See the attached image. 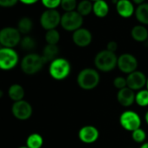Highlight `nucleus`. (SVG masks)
Here are the masks:
<instances>
[{
    "instance_id": "obj_43",
    "label": "nucleus",
    "mask_w": 148,
    "mask_h": 148,
    "mask_svg": "<svg viewBox=\"0 0 148 148\" xmlns=\"http://www.w3.org/2000/svg\"><path fill=\"white\" fill-rule=\"evenodd\" d=\"M147 45H148V39H147Z\"/></svg>"
},
{
    "instance_id": "obj_24",
    "label": "nucleus",
    "mask_w": 148,
    "mask_h": 148,
    "mask_svg": "<svg viewBox=\"0 0 148 148\" xmlns=\"http://www.w3.org/2000/svg\"><path fill=\"white\" fill-rule=\"evenodd\" d=\"M92 6H93V4L90 0H81L78 4L76 11L82 17H86L92 12Z\"/></svg>"
},
{
    "instance_id": "obj_15",
    "label": "nucleus",
    "mask_w": 148,
    "mask_h": 148,
    "mask_svg": "<svg viewBox=\"0 0 148 148\" xmlns=\"http://www.w3.org/2000/svg\"><path fill=\"white\" fill-rule=\"evenodd\" d=\"M135 92L128 87L119 90L116 96L117 101L123 107H130L135 103Z\"/></svg>"
},
{
    "instance_id": "obj_8",
    "label": "nucleus",
    "mask_w": 148,
    "mask_h": 148,
    "mask_svg": "<svg viewBox=\"0 0 148 148\" xmlns=\"http://www.w3.org/2000/svg\"><path fill=\"white\" fill-rule=\"evenodd\" d=\"M119 124L123 129L128 132H133L141 126L140 116L134 111H124L119 116Z\"/></svg>"
},
{
    "instance_id": "obj_26",
    "label": "nucleus",
    "mask_w": 148,
    "mask_h": 148,
    "mask_svg": "<svg viewBox=\"0 0 148 148\" xmlns=\"http://www.w3.org/2000/svg\"><path fill=\"white\" fill-rule=\"evenodd\" d=\"M45 39L47 45H58V43L60 40V34L57 29L46 31L45 35Z\"/></svg>"
},
{
    "instance_id": "obj_40",
    "label": "nucleus",
    "mask_w": 148,
    "mask_h": 148,
    "mask_svg": "<svg viewBox=\"0 0 148 148\" xmlns=\"http://www.w3.org/2000/svg\"><path fill=\"white\" fill-rule=\"evenodd\" d=\"M18 148H28L26 145H25V146H20V147H18Z\"/></svg>"
},
{
    "instance_id": "obj_11",
    "label": "nucleus",
    "mask_w": 148,
    "mask_h": 148,
    "mask_svg": "<svg viewBox=\"0 0 148 148\" xmlns=\"http://www.w3.org/2000/svg\"><path fill=\"white\" fill-rule=\"evenodd\" d=\"M12 113L17 119L25 121L32 117L33 113V109L32 105L28 101L23 99L13 103V105L12 106Z\"/></svg>"
},
{
    "instance_id": "obj_32",
    "label": "nucleus",
    "mask_w": 148,
    "mask_h": 148,
    "mask_svg": "<svg viewBox=\"0 0 148 148\" xmlns=\"http://www.w3.org/2000/svg\"><path fill=\"white\" fill-rule=\"evenodd\" d=\"M18 0H0V7L2 8H12L15 6Z\"/></svg>"
},
{
    "instance_id": "obj_35",
    "label": "nucleus",
    "mask_w": 148,
    "mask_h": 148,
    "mask_svg": "<svg viewBox=\"0 0 148 148\" xmlns=\"http://www.w3.org/2000/svg\"><path fill=\"white\" fill-rule=\"evenodd\" d=\"M131 1H132L133 4H135V5H141V4H144V3H145V0H131Z\"/></svg>"
},
{
    "instance_id": "obj_41",
    "label": "nucleus",
    "mask_w": 148,
    "mask_h": 148,
    "mask_svg": "<svg viewBox=\"0 0 148 148\" xmlns=\"http://www.w3.org/2000/svg\"><path fill=\"white\" fill-rule=\"evenodd\" d=\"M90 1H93V2H96V1H99V0H90Z\"/></svg>"
},
{
    "instance_id": "obj_3",
    "label": "nucleus",
    "mask_w": 148,
    "mask_h": 148,
    "mask_svg": "<svg viewBox=\"0 0 148 148\" xmlns=\"http://www.w3.org/2000/svg\"><path fill=\"white\" fill-rule=\"evenodd\" d=\"M118 57L115 52L108 50L99 51L94 58V64L98 71L102 72H110L117 67Z\"/></svg>"
},
{
    "instance_id": "obj_22",
    "label": "nucleus",
    "mask_w": 148,
    "mask_h": 148,
    "mask_svg": "<svg viewBox=\"0 0 148 148\" xmlns=\"http://www.w3.org/2000/svg\"><path fill=\"white\" fill-rule=\"evenodd\" d=\"M17 29L22 35H29V33L33 29V21L30 17H22L18 21Z\"/></svg>"
},
{
    "instance_id": "obj_6",
    "label": "nucleus",
    "mask_w": 148,
    "mask_h": 148,
    "mask_svg": "<svg viewBox=\"0 0 148 148\" xmlns=\"http://www.w3.org/2000/svg\"><path fill=\"white\" fill-rule=\"evenodd\" d=\"M19 63V55L13 48L0 47V70L10 71Z\"/></svg>"
},
{
    "instance_id": "obj_7",
    "label": "nucleus",
    "mask_w": 148,
    "mask_h": 148,
    "mask_svg": "<svg viewBox=\"0 0 148 148\" xmlns=\"http://www.w3.org/2000/svg\"><path fill=\"white\" fill-rule=\"evenodd\" d=\"M84 17H82L77 11L64 12L61 16L60 25L66 32H74L82 27L84 23Z\"/></svg>"
},
{
    "instance_id": "obj_33",
    "label": "nucleus",
    "mask_w": 148,
    "mask_h": 148,
    "mask_svg": "<svg viewBox=\"0 0 148 148\" xmlns=\"http://www.w3.org/2000/svg\"><path fill=\"white\" fill-rule=\"evenodd\" d=\"M117 49H118V43L116 41L112 40V41H110V42L107 43V45H106V50H108V51H110L112 52H115L117 51Z\"/></svg>"
},
{
    "instance_id": "obj_38",
    "label": "nucleus",
    "mask_w": 148,
    "mask_h": 148,
    "mask_svg": "<svg viewBox=\"0 0 148 148\" xmlns=\"http://www.w3.org/2000/svg\"><path fill=\"white\" fill-rule=\"evenodd\" d=\"M4 96V92L2 90H0V99H2Z\"/></svg>"
},
{
    "instance_id": "obj_17",
    "label": "nucleus",
    "mask_w": 148,
    "mask_h": 148,
    "mask_svg": "<svg viewBox=\"0 0 148 148\" xmlns=\"http://www.w3.org/2000/svg\"><path fill=\"white\" fill-rule=\"evenodd\" d=\"M132 38L138 43H143L148 39V30L143 25H137L131 30Z\"/></svg>"
},
{
    "instance_id": "obj_34",
    "label": "nucleus",
    "mask_w": 148,
    "mask_h": 148,
    "mask_svg": "<svg viewBox=\"0 0 148 148\" xmlns=\"http://www.w3.org/2000/svg\"><path fill=\"white\" fill-rule=\"evenodd\" d=\"M38 1H39V0H18V2H20L21 4L25 5H35Z\"/></svg>"
},
{
    "instance_id": "obj_19",
    "label": "nucleus",
    "mask_w": 148,
    "mask_h": 148,
    "mask_svg": "<svg viewBox=\"0 0 148 148\" xmlns=\"http://www.w3.org/2000/svg\"><path fill=\"white\" fill-rule=\"evenodd\" d=\"M109 11H110L109 5L105 0H99V1L93 3L92 12L96 17L99 18H103L108 15Z\"/></svg>"
},
{
    "instance_id": "obj_14",
    "label": "nucleus",
    "mask_w": 148,
    "mask_h": 148,
    "mask_svg": "<svg viewBox=\"0 0 148 148\" xmlns=\"http://www.w3.org/2000/svg\"><path fill=\"white\" fill-rule=\"evenodd\" d=\"M72 42L78 47L84 48L91 45L92 41V34L86 28H79V30L72 32Z\"/></svg>"
},
{
    "instance_id": "obj_25",
    "label": "nucleus",
    "mask_w": 148,
    "mask_h": 148,
    "mask_svg": "<svg viewBox=\"0 0 148 148\" xmlns=\"http://www.w3.org/2000/svg\"><path fill=\"white\" fill-rule=\"evenodd\" d=\"M135 103L140 107L148 106V90L142 89L135 94Z\"/></svg>"
},
{
    "instance_id": "obj_9",
    "label": "nucleus",
    "mask_w": 148,
    "mask_h": 148,
    "mask_svg": "<svg viewBox=\"0 0 148 148\" xmlns=\"http://www.w3.org/2000/svg\"><path fill=\"white\" fill-rule=\"evenodd\" d=\"M61 14L57 10H45L43 12L39 18V23L43 29L50 31L56 29L60 25Z\"/></svg>"
},
{
    "instance_id": "obj_20",
    "label": "nucleus",
    "mask_w": 148,
    "mask_h": 148,
    "mask_svg": "<svg viewBox=\"0 0 148 148\" xmlns=\"http://www.w3.org/2000/svg\"><path fill=\"white\" fill-rule=\"evenodd\" d=\"M59 54V48L58 45H47L44 47L43 51H42V57L44 58L45 61L47 62H51L57 58H58Z\"/></svg>"
},
{
    "instance_id": "obj_5",
    "label": "nucleus",
    "mask_w": 148,
    "mask_h": 148,
    "mask_svg": "<svg viewBox=\"0 0 148 148\" xmlns=\"http://www.w3.org/2000/svg\"><path fill=\"white\" fill-rule=\"evenodd\" d=\"M22 34L17 27L5 26L0 30V45L1 47L15 48L20 45Z\"/></svg>"
},
{
    "instance_id": "obj_42",
    "label": "nucleus",
    "mask_w": 148,
    "mask_h": 148,
    "mask_svg": "<svg viewBox=\"0 0 148 148\" xmlns=\"http://www.w3.org/2000/svg\"><path fill=\"white\" fill-rule=\"evenodd\" d=\"M113 1H114V2H115V3H116V2H117V1H119V0H113Z\"/></svg>"
},
{
    "instance_id": "obj_13",
    "label": "nucleus",
    "mask_w": 148,
    "mask_h": 148,
    "mask_svg": "<svg viewBox=\"0 0 148 148\" xmlns=\"http://www.w3.org/2000/svg\"><path fill=\"white\" fill-rule=\"evenodd\" d=\"M79 138L84 144H93L99 138V129L92 125H87L82 126L79 131Z\"/></svg>"
},
{
    "instance_id": "obj_2",
    "label": "nucleus",
    "mask_w": 148,
    "mask_h": 148,
    "mask_svg": "<svg viewBox=\"0 0 148 148\" xmlns=\"http://www.w3.org/2000/svg\"><path fill=\"white\" fill-rule=\"evenodd\" d=\"M45 64H46V62L42 55L30 52L20 61V68L22 71L27 75H34L42 70Z\"/></svg>"
},
{
    "instance_id": "obj_37",
    "label": "nucleus",
    "mask_w": 148,
    "mask_h": 148,
    "mask_svg": "<svg viewBox=\"0 0 148 148\" xmlns=\"http://www.w3.org/2000/svg\"><path fill=\"white\" fill-rule=\"evenodd\" d=\"M145 123L148 125V111L145 112Z\"/></svg>"
},
{
    "instance_id": "obj_21",
    "label": "nucleus",
    "mask_w": 148,
    "mask_h": 148,
    "mask_svg": "<svg viewBox=\"0 0 148 148\" xmlns=\"http://www.w3.org/2000/svg\"><path fill=\"white\" fill-rule=\"evenodd\" d=\"M134 15L140 25H148V3H144L138 5Z\"/></svg>"
},
{
    "instance_id": "obj_28",
    "label": "nucleus",
    "mask_w": 148,
    "mask_h": 148,
    "mask_svg": "<svg viewBox=\"0 0 148 148\" xmlns=\"http://www.w3.org/2000/svg\"><path fill=\"white\" fill-rule=\"evenodd\" d=\"M132 138L134 142L138 144H144L146 139V132L141 127L132 132Z\"/></svg>"
},
{
    "instance_id": "obj_10",
    "label": "nucleus",
    "mask_w": 148,
    "mask_h": 148,
    "mask_svg": "<svg viewBox=\"0 0 148 148\" xmlns=\"http://www.w3.org/2000/svg\"><path fill=\"white\" fill-rule=\"evenodd\" d=\"M138 59L136 57L131 53H123L118 57L117 67L119 71L125 74H130L138 69Z\"/></svg>"
},
{
    "instance_id": "obj_12",
    "label": "nucleus",
    "mask_w": 148,
    "mask_h": 148,
    "mask_svg": "<svg viewBox=\"0 0 148 148\" xmlns=\"http://www.w3.org/2000/svg\"><path fill=\"white\" fill-rule=\"evenodd\" d=\"M147 77L145 74L141 71H135L126 77L127 87L132 89V91H140L146 86Z\"/></svg>"
},
{
    "instance_id": "obj_30",
    "label": "nucleus",
    "mask_w": 148,
    "mask_h": 148,
    "mask_svg": "<svg viewBox=\"0 0 148 148\" xmlns=\"http://www.w3.org/2000/svg\"><path fill=\"white\" fill-rule=\"evenodd\" d=\"M40 1L46 10H57L61 4V0H40Z\"/></svg>"
},
{
    "instance_id": "obj_27",
    "label": "nucleus",
    "mask_w": 148,
    "mask_h": 148,
    "mask_svg": "<svg viewBox=\"0 0 148 148\" xmlns=\"http://www.w3.org/2000/svg\"><path fill=\"white\" fill-rule=\"evenodd\" d=\"M36 45H37L36 40L32 37H31L29 35H25V36L22 37V39L20 42V46L24 51H31L36 48Z\"/></svg>"
},
{
    "instance_id": "obj_36",
    "label": "nucleus",
    "mask_w": 148,
    "mask_h": 148,
    "mask_svg": "<svg viewBox=\"0 0 148 148\" xmlns=\"http://www.w3.org/2000/svg\"><path fill=\"white\" fill-rule=\"evenodd\" d=\"M139 148H148V142H145L144 144H142Z\"/></svg>"
},
{
    "instance_id": "obj_4",
    "label": "nucleus",
    "mask_w": 148,
    "mask_h": 148,
    "mask_svg": "<svg viewBox=\"0 0 148 148\" xmlns=\"http://www.w3.org/2000/svg\"><path fill=\"white\" fill-rule=\"evenodd\" d=\"M71 71V63L64 58H57L49 64L50 76L58 81H61L69 77Z\"/></svg>"
},
{
    "instance_id": "obj_1",
    "label": "nucleus",
    "mask_w": 148,
    "mask_h": 148,
    "mask_svg": "<svg viewBox=\"0 0 148 148\" xmlns=\"http://www.w3.org/2000/svg\"><path fill=\"white\" fill-rule=\"evenodd\" d=\"M100 82V75L97 69L94 68H85L82 69L77 76L78 86L85 90L91 91L95 89Z\"/></svg>"
},
{
    "instance_id": "obj_29",
    "label": "nucleus",
    "mask_w": 148,
    "mask_h": 148,
    "mask_svg": "<svg viewBox=\"0 0 148 148\" xmlns=\"http://www.w3.org/2000/svg\"><path fill=\"white\" fill-rule=\"evenodd\" d=\"M78 4L77 0H61L60 7L64 11V12H73L77 10Z\"/></svg>"
},
{
    "instance_id": "obj_31",
    "label": "nucleus",
    "mask_w": 148,
    "mask_h": 148,
    "mask_svg": "<svg viewBox=\"0 0 148 148\" xmlns=\"http://www.w3.org/2000/svg\"><path fill=\"white\" fill-rule=\"evenodd\" d=\"M113 86L115 88L118 90L124 89L127 87V82H126V78L122 77V76H118L113 79Z\"/></svg>"
},
{
    "instance_id": "obj_23",
    "label": "nucleus",
    "mask_w": 148,
    "mask_h": 148,
    "mask_svg": "<svg viewBox=\"0 0 148 148\" xmlns=\"http://www.w3.org/2000/svg\"><path fill=\"white\" fill-rule=\"evenodd\" d=\"M44 145L43 137L37 132L30 134L26 138V146L28 148H41Z\"/></svg>"
},
{
    "instance_id": "obj_16",
    "label": "nucleus",
    "mask_w": 148,
    "mask_h": 148,
    "mask_svg": "<svg viewBox=\"0 0 148 148\" xmlns=\"http://www.w3.org/2000/svg\"><path fill=\"white\" fill-rule=\"evenodd\" d=\"M135 7L131 0H119L116 2V12L117 13L124 18H131L135 13Z\"/></svg>"
},
{
    "instance_id": "obj_18",
    "label": "nucleus",
    "mask_w": 148,
    "mask_h": 148,
    "mask_svg": "<svg viewBox=\"0 0 148 148\" xmlns=\"http://www.w3.org/2000/svg\"><path fill=\"white\" fill-rule=\"evenodd\" d=\"M8 96L13 102H18L23 100L25 95L24 87L19 84H13L8 89Z\"/></svg>"
},
{
    "instance_id": "obj_39",
    "label": "nucleus",
    "mask_w": 148,
    "mask_h": 148,
    "mask_svg": "<svg viewBox=\"0 0 148 148\" xmlns=\"http://www.w3.org/2000/svg\"><path fill=\"white\" fill-rule=\"evenodd\" d=\"M145 87H146V90H148V77H147V80H146V86H145Z\"/></svg>"
}]
</instances>
